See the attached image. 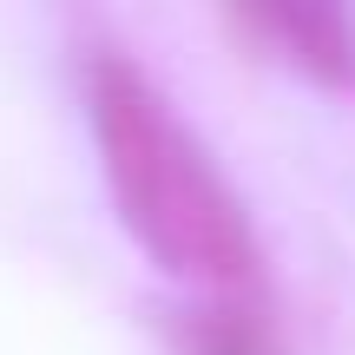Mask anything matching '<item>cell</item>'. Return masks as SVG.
<instances>
[{
    "label": "cell",
    "instance_id": "obj_3",
    "mask_svg": "<svg viewBox=\"0 0 355 355\" xmlns=\"http://www.w3.org/2000/svg\"><path fill=\"white\" fill-rule=\"evenodd\" d=\"M184 349L191 355H283L277 329L257 303H204L184 322Z\"/></svg>",
    "mask_w": 355,
    "mask_h": 355
},
{
    "label": "cell",
    "instance_id": "obj_2",
    "mask_svg": "<svg viewBox=\"0 0 355 355\" xmlns=\"http://www.w3.org/2000/svg\"><path fill=\"white\" fill-rule=\"evenodd\" d=\"M224 20L237 40H250L277 66L355 99V20L349 13L316 7V0H263V7H237Z\"/></svg>",
    "mask_w": 355,
    "mask_h": 355
},
{
    "label": "cell",
    "instance_id": "obj_1",
    "mask_svg": "<svg viewBox=\"0 0 355 355\" xmlns=\"http://www.w3.org/2000/svg\"><path fill=\"white\" fill-rule=\"evenodd\" d=\"M86 112L112 211L132 243L211 303H257L263 290L257 224L191 132V119H178L165 86L125 53H99L86 66Z\"/></svg>",
    "mask_w": 355,
    "mask_h": 355
}]
</instances>
